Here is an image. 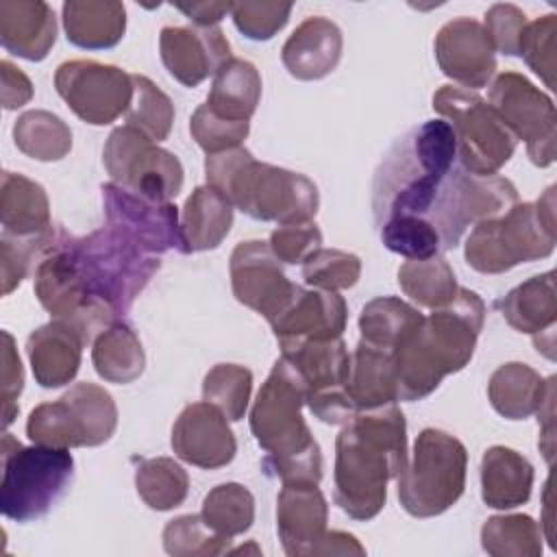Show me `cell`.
Wrapping results in <instances>:
<instances>
[{"mask_svg": "<svg viewBox=\"0 0 557 557\" xmlns=\"http://www.w3.org/2000/svg\"><path fill=\"white\" fill-rule=\"evenodd\" d=\"M13 141L30 159L59 161L72 150V131L59 115L33 109L15 120Z\"/></svg>", "mask_w": 557, "mask_h": 557, "instance_id": "cell-36", "label": "cell"}, {"mask_svg": "<svg viewBox=\"0 0 557 557\" xmlns=\"http://www.w3.org/2000/svg\"><path fill=\"white\" fill-rule=\"evenodd\" d=\"M546 503H544V509H546V513H550V479L546 481ZM546 537H548V542H550V537H553V531H550V518L546 520ZM550 546H553V542H550Z\"/></svg>", "mask_w": 557, "mask_h": 557, "instance_id": "cell-55", "label": "cell"}, {"mask_svg": "<svg viewBox=\"0 0 557 557\" xmlns=\"http://www.w3.org/2000/svg\"><path fill=\"white\" fill-rule=\"evenodd\" d=\"M231 537L218 535L207 527L202 516L187 513L170 520L163 529V548L174 557L224 555L231 553Z\"/></svg>", "mask_w": 557, "mask_h": 557, "instance_id": "cell-44", "label": "cell"}, {"mask_svg": "<svg viewBox=\"0 0 557 557\" xmlns=\"http://www.w3.org/2000/svg\"><path fill=\"white\" fill-rule=\"evenodd\" d=\"M135 487L141 500L157 511H168L187 498L189 476L181 463L170 457L144 459L135 470Z\"/></svg>", "mask_w": 557, "mask_h": 557, "instance_id": "cell-38", "label": "cell"}, {"mask_svg": "<svg viewBox=\"0 0 557 557\" xmlns=\"http://www.w3.org/2000/svg\"><path fill=\"white\" fill-rule=\"evenodd\" d=\"M57 94L87 124L104 126L128 111L133 81L117 65L91 59L65 61L54 72Z\"/></svg>", "mask_w": 557, "mask_h": 557, "instance_id": "cell-13", "label": "cell"}, {"mask_svg": "<svg viewBox=\"0 0 557 557\" xmlns=\"http://www.w3.org/2000/svg\"><path fill=\"white\" fill-rule=\"evenodd\" d=\"M91 361L98 372L109 383H133L141 376L146 368V355L141 342L133 326L124 320H115L107 331H102L91 348Z\"/></svg>", "mask_w": 557, "mask_h": 557, "instance_id": "cell-33", "label": "cell"}, {"mask_svg": "<svg viewBox=\"0 0 557 557\" xmlns=\"http://www.w3.org/2000/svg\"><path fill=\"white\" fill-rule=\"evenodd\" d=\"M174 7L196 26H218V22L231 13V2H176Z\"/></svg>", "mask_w": 557, "mask_h": 557, "instance_id": "cell-53", "label": "cell"}, {"mask_svg": "<svg viewBox=\"0 0 557 557\" xmlns=\"http://www.w3.org/2000/svg\"><path fill=\"white\" fill-rule=\"evenodd\" d=\"M435 59L444 76L466 89H481L496 72V50L481 22L457 17L435 35Z\"/></svg>", "mask_w": 557, "mask_h": 557, "instance_id": "cell-16", "label": "cell"}, {"mask_svg": "<svg viewBox=\"0 0 557 557\" xmlns=\"http://www.w3.org/2000/svg\"><path fill=\"white\" fill-rule=\"evenodd\" d=\"M63 398L78 418L85 446H100L111 440L117 426V407L104 387L83 381L72 385Z\"/></svg>", "mask_w": 557, "mask_h": 557, "instance_id": "cell-39", "label": "cell"}, {"mask_svg": "<svg viewBox=\"0 0 557 557\" xmlns=\"http://www.w3.org/2000/svg\"><path fill=\"white\" fill-rule=\"evenodd\" d=\"M487 104L516 139H524L529 159L546 168L555 161V104L527 76L503 72L494 78Z\"/></svg>", "mask_w": 557, "mask_h": 557, "instance_id": "cell-12", "label": "cell"}, {"mask_svg": "<svg viewBox=\"0 0 557 557\" xmlns=\"http://www.w3.org/2000/svg\"><path fill=\"white\" fill-rule=\"evenodd\" d=\"M235 298L272 322L294 298L298 285L292 283L268 242L250 239L235 246L228 261Z\"/></svg>", "mask_w": 557, "mask_h": 557, "instance_id": "cell-15", "label": "cell"}, {"mask_svg": "<svg viewBox=\"0 0 557 557\" xmlns=\"http://www.w3.org/2000/svg\"><path fill=\"white\" fill-rule=\"evenodd\" d=\"M422 313L396 296L370 300L359 315L361 339L394 352L422 322Z\"/></svg>", "mask_w": 557, "mask_h": 557, "instance_id": "cell-34", "label": "cell"}, {"mask_svg": "<svg viewBox=\"0 0 557 557\" xmlns=\"http://www.w3.org/2000/svg\"><path fill=\"white\" fill-rule=\"evenodd\" d=\"M329 505L313 483H287L276 498V531L287 555H311L326 533Z\"/></svg>", "mask_w": 557, "mask_h": 557, "instance_id": "cell-20", "label": "cell"}, {"mask_svg": "<svg viewBox=\"0 0 557 557\" xmlns=\"http://www.w3.org/2000/svg\"><path fill=\"white\" fill-rule=\"evenodd\" d=\"M207 185L222 191L231 205L263 222H309L318 213L320 194L311 178L278 165L261 163L237 146L205 159Z\"/></svg>", "mask_w": 557, "mask_h": 557, "instance_id": "cell-5", "label": "cell"}, {"mask_svg": "<svg viewBox=\"0 0 557 557\" xmlns=\"http://www.w3.org/2000/svg\"><path fill=\"white\" fill-rule=\"evenodd\" d=\"M248 131L250 122L224 120L209 111L207 104H200L189 120V133L207 154L237 148L248 137Z\"/></svg>", "mask_w": 557, "mask_h": 557, "instance_id": "cell-47", "label": "cell"}, {"mask_svg": "<svg viewBox=\"0 0 557 557\" xmlns=\"http://www.w3.org/2000/svg\"><path fill=\"white\" fill-rule=\"evenodd\" d=\"M61 226H50L48 231L30 237H17L2 233L0 237V276H2V294L9 296L22 278L30 272L33 263L41 261L59 242Z\"/></svg>", "mask_w": 557, "mask_h": 557, "instance_id": "cell-42", "label": "cell"}, {"mask_svg": "<svg viewBox=\"0 0 557 557\" xmlns=\"http://www.w3.org/2000/svg\"><path fill=\"white\" fill-rule=\"evenodd\" d=\"M550 387H555V376L542 379L531 366L511 361L494 370L487 383V396L503 418L524 420L540 409Z\"/></svg>", "mask_w": 557, "mask_h": 557, "instance_id": "cell-28", "label": "cell"}, {"mask_svg": "<svg viewBox=\"0 0 557 557\" xmlns=\"http://www.w3.org/2000/svg\"><path fill=\"white\" fill-rule=\"evenodd\" d=\"M555 33L557 17L553 13L537 17L527 24L518 54L524 57L527 65L546 83V87H555Z\"/></svg>", "mask_w": 557, "mask_h": 557, "instance_id": "cell-46", "label": "cell"}, {"mask_svg": "<svg viewBox=\"0 0 557 557\" xmlns=\"http://www.w3.org/2000/svg\"><path fill=\"white\" fill-rule=\"evenodd\" d=\"M0 41L4 50L22 59H46L57 41V17L52 7L41 0H2Z\"/></svg>", "mask_w": 557, "mask_h": 557, "instance_id": "cell-23", "label": "cell"}, {"mask_svg": "<svg viewBox=\"0 0 557 557\" xmlns=\"http://www.w3.org/2000/svg\"><path fill=\"white\" fill-rule=\"evenodd\" d=\"M485 322V305L476 292L459 287L457 296L424 315L420 326L392 352L398 400L429 396L444 376L459 372L474 355Z\"/></svg>", "mask_w": 557, "mask_h": 557, "instance_id": "cell-3", "label": "cell"}, {"mask_svg": "<svg viewBox=\"0 0 557 557\" xmlns=\"http://www.w3.org/2000/svg\"><path fill=\"white\" fill-rule=\"evenodd\" d=\"M172 450L196 468L215 470L233 461L237 442L226 416L202 400L187 405L178 413L172 426Z\"/></svg>", "mask_w": 557, "mask_h": 557, "instance_id": "cell-18", "label": "cell"}, {"mask_svg": "<svg viewBox=\"0 0 557 557\" xmlns=\"http://www.w3.org/2000/svg\"><path fill=\"white\" fill-rule=\"evenodd\" d=\"M0 455V509L9 520L30 522L46 516L72 483L74 457L70 448L22 446L4 431Z\"/></svg>", "mask_w": 557, "mask_h": 557, "instance_id": "cell-8", "label": "cell"}, {"mask_svg": "<svg viewBox=\"0 0 557 557\" xmlns=\"http://www.w3.org/2000/svg\"><path fill=\"white\" fill-rule=\"evenodd\" d=\"M83 346L85 342L78 331L63 320H52L35 329L26 339V355L35 381L46 389L74 381L81 368Z\"/></svg>", "mask_w": 557, "mask_h": 557, "instance_id": "cell-22", "label": "cell"}, {"mask_svg": "<svg viewBox=\"0 0 557 557\" xmlns=\"http://www.w3.org/2000/svg\"><path fill=\"white\" fill-rule=\"evenodd\" d=\"M398 285L413 302L429 309L448 305L459 292L455 272L442 255L429 259H407L398 268Z\"/></svg>", "mask_w": 557, "mask_h": 557, "instance_id": "cell-35", "label": "cell"}, {"mask_svg": "<svg viewBox=\"0 0 557 557\" xmlns=\"http://www.w3.org/2000/svg\"><path fill=\"white\" fill-rule=\"evenodd\" d=\"M533 466L513 448L492 446L481 459V496L487 507L511 509L531 498Z\"/></svg>", "mask_w": 557, "mask_h": 557, "instance_id": "cell-25", "label": "cell"}, {"mask_svg": "<svg viewBox=\"0 0 557 557\" xmlns=\"http://www.w3.org/2000/svg\"><path fill=\"white\" fill-rule=\"evenodd\" d=\"M405 466L407 422L396 403L359 411L335 442V505L352 520L374 518Z\"/></svg>", "mask_w": 557, "mask_h": 557, "instance_id": "cell-2", "label": "cell"}, {"mask_svg": "<svg viewBox=\"0 0 557 557\" xmlns=\"http://www.w3.org/2000/svg\"><path fill=\"white\" fill-rule=\"evenodd\" d=\"M281 357L294 366L307 385V398L313 394L344 389L350 355L342 337L302 342L281 350Z\"/></svg>", "mask_w": 557, "mask_h": 557, "instance_id": "cell-30", "label": "cell"}, {"mask_svg": "<svg viewBox=\"0 0 557 557\" xmlns=\"http://www.w3.org/2000/svg\"><path fill=\"white\" fill-rule=\"evenodd\" d=\"M518 202L516 185L461 168L446 120H424L400 135L372 178V215L383 246L429 259L459 244L470 224L498 218Z\"/></svg>", "mask_w": 557, "mask_h": 557, "instance_id": "cell-1", "label": "cell"}, {"mask_svg": "<svg viewBox=\"0 0 557 557\" xmlns=\"http://www.w3.org/2000/svg\"><path fill=\"white\" fill-rule=\"evenodd\" d=\"M0 85H2V107L7 111H13L22 104H26L33 98V83L30 78L13 65L9 59L0 61Z\"/></svg>", "mask_w": 557, "mask_h": 557, "instance_id": "cell-52", "label": "cell"}, {"mask_svg": "<svg viewBox=\"0 0 557 557\" xmlns=\"http://www.w3.org/2000/svg\"><path fill=\"white\" fill-rule=\"evenodd\" d=\"M289 2H231V17L242 35L255 41L274 37L289 20Z\"/></svg>", "mask_w": 557, "mask_h": 557, "instance_id": "cell-48", "label": "cell"}, {"mask_svg": "<svg viewBox=\"0 0 557 557\" xmlns=\"http://www.w3.org/2000/svg\"><path fill=\"white\" fill-rule=\"evenodd\" d=\"M527 15L522 9H518L516 4H494L490 7V11L485 13V33L494 46V50L507 54V57H516L520 50V39L522 33L527 28Z\"/></svg>", "mask_w": 557, "mask_h": 557, "instance_id": "cell-50", "label": "cell"}, {"mask_svg": "<svg viewBox=\"0 0 557 557\" xmlns=\"http://www.w3.org/2000/svg\"><path fill=\"white\" fill-rule=\"evenodd\" d=\"M555 250V187L537 202H516L507 213L483 220L466 242V261L481 274H500Z\"/></svg>", "mask_w": 557, "mask_h": 557, "instance_id": "cell-7", "label": "cell"}, {"mask_svg": "<svg viewBox=\"0 0 557 557\" xmlns=\"http://www.w3.org/2000/svg\"><path fill=\"white\" fill-rule=\"evenodd\" d=\"M107 226L131 237L150 255L178 250L185 255L178 209L172 202L154 200L124 185H102Z\"/></svg>", "mask_w": 557, "mask_h": 557, "instance_id": "cell-14", "label": "cell"}, {"mask_svg": "<svg viewBox=\"0 0 557 557\" xmlns=\"http://www.w3.org/2000/svg\"><path fill=\"white\" fill-rule=\"evenodd\" d=\"M2 424L9 426L20 413L17 398L24 387V368L9 331H2Z\"/></svg>", "mask_w": 557, "mask_h": 557, "instance_id": "cell-51", "label": "cell"}, {"mask_svg": "<svg viewBox=\"0 0 557 557\" xmlns=\"http://www.w3.org/2000/svg\"><path fill=\"white\" fill-rule=\"evenodd\" d=\"M133 100L126 115V124L150 137L152 141H163L174 122V104L168 94H163L148 76L131 74Z\"/></svg>", "mask_w": 557, "mask_h": 557, "instance_id": "cell-41", "label": "cell"}, {"mask_svg": "<svg viewBox=\"0 0 557 557\" xmlns=\"http://www.w3.org/2000/svg\"><path fill=\"white\" fill-rule=\"evenodd\" d=\"M433 111L453 128L463 170L490 176L511 159L518 139L476 91L442 85L433 94Z\"/></svg>", "mask_w": 557, "mask_h": 557, "instance_id": "cell-10", "label": "cell"}, {"mask_svg": "<svg viewBox=\"0 0 557 557\" xmlns=\"http://www.w3.org/2000/svg\"><path fill=\"white\" fill-rule=\"evenodd\" d=\"M307 385L283 357L272 366L250 409V431L265 450L261 461L270 476L287 483H313L322 479V455L305 418Z\"/></svg>", "mask_w": 557, "mask_h": 557, "instance_id": "cell-4", "label": "cell"}, {"mask_svg": "<svg viewBox=\"0 0 557 557\" xmlns=\"http://www.w3.org/2000/svg\"><path fill=\"white\" fill-rule=\"evenodd\" d=\"M344 392L348 394L357 413L396 403L398 383L394 355L359 339L357 348L350 352Z\"/></svg>", "mask_w": 557, "mask_h": 557, "instance_id": "cell-24", "label": "cell"}, {"mask_svg": "<svg viewBox=\"0 0 557 557\" xmlns=\"http://www.w3.org/2000/svg\"><path fill=\"white\" fill-rule=\"evenodd\" d=\"M67 250L89 296L124 315L161 268V257L146 252L131 237L102 226L85 237L67 235Z\"/></svg>", "mask_w": 557, "mask_h": 557, "instance_id": "cell-6", "label": "cell"}, {"mask_svg": "<svg viewBox=\"0 0 557 557\" xmlns=\"http://www.w3.org/2000/svg\"><path fill=\"white\" fill-rule=\"evenodd\" d=\"M344 37L335 22L322 15L307 17L283 44L281 61L298 81H318L331 74L342 59Z\"/></svg>", "mask_w": 557, "mask_h": 557, "instance_id": "cell-21", "label": "cell"}, {"mask_svg": "<svg viewBox=\"0 0 557 557\" xmlns=\"http://www.w3.org/2000/svg\"><path fill=\"white\" fill-rule=\"evenodd\" d=\"M346 300L337 292L302 289L298 285L289 305L270 322L278 348H292L302 342L342 337L346 329Z\"/></svg>", "mask_w": 557, "mask_h": 557, "instance_id": "cell-19", "label": "cell"}, {"mask_svg": "<svg viewBox=\"0 0 557 557\" xmlns=\"http://www.w3.org/2000/svg\"><path fill=\"white\" fill-rule=\"evenodd\" d=\"M233 226L231 200L211 185H200L183 205L181 235L185 255L213 250L222 244Z\"/></svg>", "mask_w": 557, "mask_h": 557, "instance_id": "cell-27", "label": "cell"}, {"mask_svg": "<svg viewBox=\"0 0 557 557\" xmlns=\"http://www.w3.org/2000/svg\"><path fill=\"white\" fill-rule=\"evenodd\" d=\"M200 516L218 535L233 540L252 527L255 498L239 483H220L205 496Z\"/></svg>", "mask_w": 557, "mask_h": 557, "instance_id": "cell-40", "label": "cell"}, {"mask_svg": "<svg viewBox=\"0 0 557 557\" xmlns=\"http://www.w3.org/2000/svg\"><path fill=\"white\" fill-rule=\"evenodd\" d=\"M481 546L492 557H537L542 527L527 513L492 516L481 527Z\"/></svg>", "mask_w": 557, "mask_h": 557, "instance_id": "cell-37", "label": "cell"}, {"mask_svg": "<svg viewBox=\"0 0 557 557\" xmlns=\"http://www.w3.org/2000/svg\"><path fill=\"white\" fill-rule=\"evenodd\" d=\"M165 70L185 87H196L231 59V46L220 26H165L159 33Z\"/></svg>", "mask_w": 557, "mask_h": 557, "instance_id": "cell-17", "label": "cell"}, {"mask_svg": "<svg viewBox=\"0 0 557 557\" xmlns=\"http://www.w3.org/2000/svg\"><path fill=\"white\" fill-rule=\"evenodd\" d=\"M466 446L442 429H422L413 459L398 479V500L409 516L433 518L450 509L466 487Z\"/></svg>", "mask_w": 557, "mask_h": 557, "instance_id": "cell-9", "label": "cell"}, {"mask_svg": "<svg viewBox=\"0 0 557 557\" xmlns=\"http://www.w3.org/2000/svg\"><path fill=\"white\" fill-rule=\"evenodd\" d=\"M0 222L2 233L30 237L48 231L50 222V202L46 189L26 178L24 174L2 172L0 181Z\"/></svg>", "mask_w": 557, "mask_h": 557, "instance_id": "cell-29", "label": "cell"}, {"mask_svg": "<svg viewBox=\"0 0 557 557\" xmlns=\"http://www.w3.org/2000/svg\"><path fill=\"white\" fill-rule=\"evenodd\" d=\"M261 98L259 70L246 61L231 57L213 74V83L207 96V107L215 115L231 122H248L257 111Z\"/></svg>", "mask_w": 557, "mask_h": 557, "instance_id": "cell-31", "label": "cell"}, {"mask_svg": "<svg viewBox=\"0 0 557 557\" xmlns=\"http://www.w3.org/2000/svg\"><path fill=\"white\" fill-rule=\"evenodd\" d=\"M361 259L337 248H318L302 261V278L313 289L339 292L359 281Z\"/></svg>", "mask_w": 557, "mask_h": 557, "instance_id": "cell-45", "label": "cell"}, {"mask_svg": "<svg viewBox=\"0 0 557 557\" xmlns=\"http://www.w3.org/2000/svg\"><path fill=\"white\" fill-rule=\"evenodd\" d=\"M102 163L113 183L137 194L170 202L183 187V165L176 154L159 148L157 141L124 124L111 131Z\"/></svg>", "mask_w": 557, "mask_h": 557, "instance_id": "cell-11", "label": "cell"}, {"mask_svg": "<svg viewBox=\"0 0 557 557\" xmlns=\"http://www.w3.org/2000/svg\"><path fill=\"white\" fill-rule=\"evenodd\" d=\"M63 28L67 41L78 48H113L126 30V7L115 0H67Z\"/></svg>", "mask_w": 557, "mask_h": 557, "instance_id": "cell-26", "label": "cell"}, {"mask_svg": "<svg viewBox=\"0 0 557 557\" xmlns=\"http://www.w3.org/2000/svg\"><path fill=\"white\" fill-rule=\"evenodd\" d=\"M311 555H366V548L350 533L326 531Z\"/></svg>", "mask_w": 557, "mask_h": 557, "instance_id": "cell-54", "label": "cell"}, {"mask_svg": "<svg viewBox=\"0 0 557 557\" xmlns=\"http://www.w3.org/2000/svg\"><path fill=\"white\" fill-rule=\"evenodd\" d=\"M252 372L239 363H218L202 381V400L218 407L226 420L237 422L248 409Z\"/></svg>", "mask_w": 557, "mask_h": 557, "instance_id": "cell-43", "label": "cell"}, {"mask_svg": "<svg viewBox=\"0 0 557 557\" xmlns=\"http://www.w3.org/2000/svg\"><path fill=\"white\" fill-rule=\"evenodd\" d=\"M270 248L283 263H302L311 252L322 248V233L315 222L281 224L270 235Z\"/></svg>", "mask_w": 557, "mask_h": 557, "instance_id": "cell-49", "label": "cell"}, {"mask_svg": "<svg viewBox=\"0 0 557 557\" xmlns=\"http://www.w3.org/2000/svg\"><path fill=\"white\" fill-rule=\"evenodd\" d=\"M496 309L505 322L529 335L550 331L557 320V296H555V272L531 276L529 281L513 287L507 296L496 300Z\"/></svg>", "mask_w": 557, "mask_h": 557, "instance_id": "cell-32", "label": "cell"}]
</instances>
